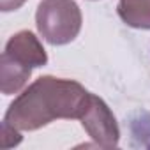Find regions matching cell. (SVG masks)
<instances>
[{
    "label": "cell",
    "instance_id": "7",
    "mask_svg": "<svg viewBox=\"0 0 150 150\" xmlns=\"http://www.w3.org/2000/svg\"><path fill=\"white\" fill-rule=\"evenodd\" d=\"M21 141V134L16 127L9 125L7 122L2 124V146L4 148H9V146H14Z\"/></svg>",
    "mask_w": 150,
    "mask_h": 150
},
{
    "label": "cell",
    "instance_id": "6",
    "mask_svg": "<svg viewBox=\"0 0 150 150\" xmlns=\"http://www.w3.org/2000/svg\"><path fill=\"white\" fill-rule=\"evenodd\" d=\"M118 16L132 28L150 30V0H120Z\"/></svg>",
    "mask_w": 150,
    "mask_h": 150
},
{
    "label": "cell",
    "instance_id": "8",
    "mask_svg": "<svg viewBox=\"0 0 150 150\" xmlns=\"http://www.w3.org/2000/svg\"><path fill=\"white\" fill-rule=\"evenodd\" d=\"M23 4H25V0H0V9L4 13H9V11L20 9Z\"/></svg>",
    "mask_w": 150,
    "mask_h": 150
},
{
    "label": "cell",
    "instance_id": "2",
    "mask_svg": "<svg viewBox=\"0 0 150 150\" xmlns=\"http://www.w3.org/2000/svg\"><path fill=\"white\" fill-rule=\"evenodd\" d=\"M81 11L74 0H42L37 6V30L53 46L69 44L76 39L81 30Z\"/></svg>",
    "mask_w": 150,
    "mask_h": 150
},
{
    "label": "cell",
    "instance_id": "1",
    "mask_svg": "<svg viewBox=\"0 0 150 150\" xmlns=\"http://www.w3.org/2000/svg\"><path fill=\"white\" fill-rule=\"evenodd\" d=\"M90 97L78 81L41 76L11 103L4 122L18 131H37L58 118H81Z\"/></svg>",
    "mask_w": 150,
    "mask_h": 150
},
{
    "label": "cell",
    "instance_id": "3",
    "mask_svg": "<svg viewBox=\"0 0 150 150\" xmlns=\"http://www.w3.org/2000/svg\"><path fill=\"white\" fill-rule=\"evenodd\" d=\"M81 125L88 132V136L103 148H113L118 145L120 139V129L117 124V118L113 117L108 104L92 94L90 104L85 111V115L80 118Z\"/></svg>",
    "mask_w": 150,
    "mask_h": 150
},
{
    "label": "cell",
    "instance_id": "5",
    "mask_svg": "<svg viewBox=\"0 0 150 150\" xmlns=\"http://www.w3.org/2000/svg\"><path fill=\"white\" fill-rule=\"evenodd\" d=\"M32 71L27 67H21L2 55L0 58V88L4 96L18 94L28 81Z\"/></svg>",
    "mask_w": 150,
    "mask_h": 150
},
{
    "label": "cell",
    "instance_id": "4",
    "mask_svg": "<svg viewBox=\"0 0 150 150\" xmlns=\"http://www.w3.org/2000/svg\"><path fill=\"white\" fill-rule=\"evenodd\" d=\"M2 55L7 57L9 60H13L14 64L27 67L30 71L35 67H42L48 62V55H46L42 44L30 30H21V32L14 34L7 41Z\"/></svg>",
    "mask_w": 150,
    "mask_h": 150
}]
</instances>
